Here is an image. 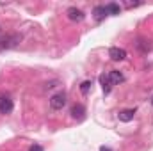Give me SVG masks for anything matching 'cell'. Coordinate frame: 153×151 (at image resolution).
<instances>
[{
    "label": "cell",
    "mask_w": 153,
    "mask_h": 151,
    "mask_svg": "<svg viewBox=\"0 0 153 151\" xmlns=\"http://www.w3.org/2000/svg\"><path fill=\"white\" fill-rule=\"evenodd\" d=\"M16 43H20V36H7V38L0 39V50L4 48H13L16 46Z\"/></svg>",
    "instance_id": "3"
},
{
    "label": "cell",
    "mask_w": 153,
    "mask_h": 151,
    "mask_svg": "<svg viewBox=\"0 0 153 151\" xmlns=\"http://www.w3.org/2000/svg\"><path fill=\"white\" fill-rule=\"evenodd\" d=\"M152 105H153V96H152Z\"/></svg>",
    "instance_id": "16"
},
{
    "label": "cell",
    "mask_w": 153,
    "mask_h": 151,
    "mask_svg": "<svg viewBox=\"0 0 153 151\" xmlns=\"http://www.w3.org/2000/svg\"><path fill=\"white\" fill-rule=\"evenodd\" d=\"M100 84L103 85V93L109 94V93H111V87H112V84L109 82V76L107 75H100Z\"/></svg>",
    "instance_id": "10"
},
{
    "label": "cell",
    "mask_w": 153,
    "mask_h": 151,
    "mask_svg": "<svg viewBox=\"0 0 153 151\" xmlns=\"http://www.w3.org/2000/svg\"><path fill=\"white\" fill-rule=\"evenodd\" d=\"M14 109V103L7 96H0V114H11Z\"/></svg>",
    "instance_id": "2"
},
{
    "label": "cell",
    "mask_w": 153,
    "mask_h": 151,
    "mask_svg": "<svg viewBox=\"0 0 153 151\" xmlns=\"http://www.w3.org/2000/svg\"><path fill=\"white\" fill-rule=\"evenodd\" d=\"M109 57H111L112 61H123V59H126V50L117 48V46H112V48L109 50Z\"/></svg>",
    "instance_id": "4"
},
{
    "label": "cell",
    "mask_w": 153,
    "mask_h": 151,
    "mask_svg": "<svg viewBox=\"0 0 153 151\" xmlns=\"http://www.w3.org/2000/svg\"><path fill=\"white\" fill-rule=\"evenodd\" d=\"M123 5H125L126 9H132V7H139V5H141V2H130V0H125V2H123Z\"/></svg>",
    "instance_id": "13"
},
{
    "label": "cell",
    "mask_w": 153,
    "mask_h": 151,
    "mask_svg": "<svg viewBox=\"0 0 153 151\" xmlns=\"http://www.w3.org/2000/svg\"><path fill=\"white\" fill-rule=\"evenodd\" d=\"M105 7H107V13H111V14H119L121 13V7L117 4H114V2L112 4H107Z\"/></svg>",
    "instance_id": "11"
},
{
    "label": "cell",
    "mask_w": 153,
    "mask_h": 151,
    "mask_svg": "<svg viewBox=\"0 0 153 151\" xmlns=\"http://www.w3.org/2000/svg\"><path fill=\"white\" fill-rule=\"evenodd\" d=\"M64 105H66V94L64 93H57L50 98V107L53 110H61Z\"/></svg>",
    "instance_id": "1"
},
{
    "label": "cell",
    "mask_w": 153,
    "mask_h": 151,
    "mask_svg": "<svg viewBox=\"0 0 153 151\" xmlns=\"http://www.w3.org/2000/svg\"><path fill=\"white\" fill-rule=\"evenodd\" d=\"M89 89H91V82H89V80L82 82V85H80V91H82V94H87V93H89Z\"/></svg>",
    "instance_id": "12"
},
{
    "label": "cell",
    "mask_w": 153,
    "mask_h": 151,
    "mask_svg": "<svg viewBox=\"0 0 153 151\" xmlns=\"http://www.w3.org/2000/svg\"><path fill=\"white\" fill-rule=\"evenodd\" d=\"M134 115H135V110L134 109H126V110H121V112L117 114L119 121H123V123H130L134 119Z\"/></svg>",
    "instance_id": "8"
},
{
    "label": "cell",
    "mask_w": 153,
    "mask_h": 151,
    "mask_svg": "<svg viewBox=\"0 0 153 151\" xmlns=\"http://www.w3.org/2000/svg\"><path fill=\"white\" fill-rule=\"evenodd\" d=\"M84 114H85V109L82 107V105H73V109H71V115L75 117V119H84Z\"/></svg>",
    "instance_id": "9"
},
{
    "label": "cell",
    "mask_w": 153,
    "mask_h": 151,
    "mask_svg": "<svg viewBox=\"0 0 153 151\" xmlns=\"http://www.w3.org/2000/svg\"><path fill=\"white\" fill-rule=\"evenodd\" d=\"M29 151H43V148H41L39 144H34V146H30V150Z\"/></svg>",
    "instance_id": "14"
},
{
    "label": "cell",
    "mask_w": 153,
    "mask_h": 151,
    "mask_svg": "<svg viewBox=\"0 0 153 151\" xmlns=\"http://www.w3.org/2000/svg\"><path fill=\"white\" fill-rule=\"evenodd\" d=\"M66 14H68V18H70L71 21H82V20H84V13H82L80 9H76V7H70V9L66 11Z\"/></svg>",
    "instance_id": "5"
},
{
    "label": "cell",
    "mask_w": 153,
    "mask_h": 151,
    "mask_svg": "<svg viewBox=\"0 0 153 151\" xmlns=\"http://www.w3.org/2000/svg\"><path fill=\"white\" fill-rule=\"evenodd\" d=\"M100 151H111V150H109V148H105V146H102V148H100Z\"/></svg>",
    "instance_id": "15"
},
{
    "label": "cell",
    "mask_w": 153,
    "mask_h": 151,
    "mask_svg": "<svg viewBox=\"0 0 153 151\" xmlns=\"http://www.w3.org/2000/svg\"><path fill=\"white\" fill-rule=\"evenodd\" d=\"M107 76H109V82L112 84V85H117V84H121V82H125V76H123V73H119V71H109L107 73Z\"/></svg>",
    "instance_id": "7"
},
{
    "label": "cell",
    "mask_w": 153,
    "mask_h": 151,
    "mask_svg": "<svg viewBox=\"0 0 153 151\" xmlns=\"http://www.w3.org/2000/svg\"><path fill=\"white\" fill-rule=\"evenodd\" d=\"M93 14H94V20L100 23V21L105 20V16H107L109 13H107V7H105V5H96L94 11H93Z\"/></svg>",
    "instance_id": "6"
}]
</instances>
